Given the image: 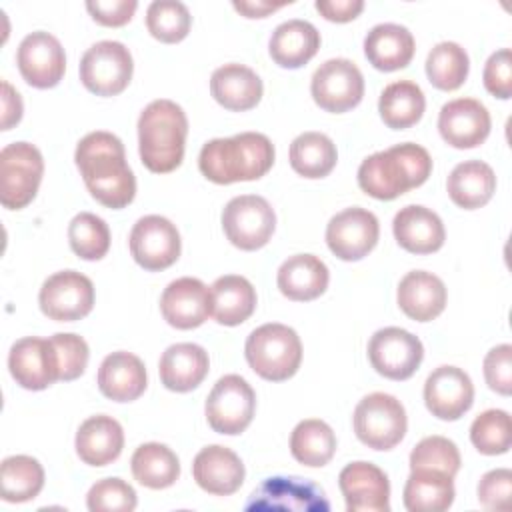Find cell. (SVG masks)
<instances>
[{
	"label": "cell",
	"instance_id": "54",
	"mask_svg": "<svg viewBox=\"0 0 512 512\" xmlns=\"http://www.w3.org/2000/svg\"><path fill=\"white\" fill-rule=\"evenodd\" d=\"M286 2H266V0H234L232 6L246 18H264L270 12L282 8Z\"/></svg>",
	"mask_w": 512,
	"mask_h": 512
},
{
	"label": "cell",
	"instance_id": "1",
	"mask_svg": "<svg viewBox=\"0 0 512 512\" xmlns=\"http://www.w3.org/2000/svg\"><path fill=\"white\" fill-rule=\"evenodd\" d=\"M82 180L102 206L120 210L136 196V178L126 162L124 144L112 132L86 134L74 152Z\"/></svg>",
	"mask_w": 512,
	"mask_h": 512
},
{
	"label": "cell",
	"instance_id": "3",
	"mask_svg": "<svg viewBox=\"0 0 512 512\" xmlns=\"http://www.w3.org/2000/svg\"><path fill=\"white\" fill-rule=\"evenodd\" d=\"M432 172V158L426 148L404 142L374 152L358 168V186L376 200H394L418 188Z\"/></svg>",
	"mask_w": 512,
	"mask_h": 512
},
{
	"label": "cell",
	"instance_id": "7",
	"mask_svg": "<svg viewBox=\"0 0 512 512\" xmlns=\"http://www.w3.org/2000/svg\"><path fill=\"white\" fill-rule=\"evenodd\" d=\"M44 160L30 142H12L0 152V202L8 210L28 206L40 186Z\"/></svg>",
	"mask_w": 512,
	"mask_h": 512
},
{
	"label": "cell",
	"instance_id": "5",
	"mask_svg": "<svg viewBox=\"0 0 512 512\" xmlns=\"http://www.w3.org/2000/svg\"><path fill=\"white\" fill-rule=\"evenodd\" d=\"M244 354L258 376L282 382L298 372L302 362V342L290 326L270 322L250 332Z\"/></svg>",
	"mask_w": 512,
	"mask_h": 512
},
{
	"label": "cell",
	"instance_id": "42",
	"mask_svg": "<svg viewBox=\"0 0 512 512\" xmlns=\"http://www.w3.org/2000/svg\"><path fill=\"white\" fill-rule=\"evenodd\" d=\"M148 32L166 44L184 40L192 26L190 10L178 0H154L146 10Z\"/></svg>",
	"mask_w": 512,
	"mask_h": 512
},
{
	"label": "cell",
	"instance_id": "34",
	"mask_svg": "<svg viewBox=\"0 0 512 512\" xmlns=\"http://www.w3.org/2000/svg\"><path fill=\"white\" fill-rule=\"evenodd\" d=\"M212 316L218 324L238 326L248 320L256 308V290L248 278L226 274L210 286Z\"/></svg>",
	"mask_w": 512,
	"mask_h": 512
},
{
	"label": "cell",
	"instance_id": "12",
	"mask_svg": "<svg viewBox=\"0 0 512 512\" xmlns=\"http://www.w3.org/2000/svg\"><path fill=\"white\" fill-rule=\"evenodd\" d=\"M368 358L372 368L390 380L410 378L424 358V346L412 332L388 326L372 334L368 342Z\"/></svg>",
	"mask_w": 512,
	"mask_h": 512
},
{
	"label": "cell",
	"instance_id": "51",
	"mask_svg": "<svg viewBox=\"0 0 512 512\" xmlns=\"http://www.w3.org/2000/svg\"><path fill=\"white\" fill-rule=\"evenodd\" d=\"M138 8L136 0H88L86 10L102 26H124Z\"/></svg>",
	"mask_w": 512,
	"mask_h": 512
},
{
	"label": "cell",
	"instance_id": "14",
	"mask_svg": "<svg viewBox=\"0 0 512 512\" xmlns=\"http://www.w3.org/2000/svg\"><path fill=\"white\" fill-rule=\"evenodd\" d=\"M130 254L144 270L158 272L172 266L180 256L178 228L164 216H142L130 230Z\"/></svg>",
	"mask_w": 512,
	"mask_h": 512
},
{
	"label": "cell",
	"instance_id": "2",
	"mask_svg": "<svg viewBox=\"0 0 512 512\" xmlns=\"http://www.w3.org/2000/svg\"><path fill=\"white\" fill-rule=\"evenodd\" d=\"M274 164V146L266 134L240 132L208 140L198 156L200 172L214 184L262 178Z\"/></svg>",
	"mask_w": 512,
	"mask_h": 512
},
{
	"label": "cell",
	"instance_id": "31",
	"mask_svg": "<svg viewBox=\"0 0 512 512\" xmlns=\"http://www.w3.org/2000/svg\"><path fill=\"white\" fill-rule=\"evenodd\" d=\"M320 48V32L308 20L292 18L278 24L270 36V56L282 68H300Z\"/></svg>",
	"mask_w": 512,
	"mask_h": 512
},
{
	"label": "cell",
	"instance_id": "33",
	"mask_svg": "<svg viewBox=\"0 0 512 512\" xmlns=\"http://www.w3.org/2000/svg\"><path fill=\"white\" fill-rule=\"evenodd\" d=\"M446 188L456 206L474 210L492 198L496 190V174L492 166L482 160H466L452 168Z\"/></svg>",
	"mask_w": 512,
	"mask_h": 512
},
{
	"label": "cell",
	"instance_id": "32",
	"mask_svg": "<svg viewBox=\"0 0 512 512\" xmlns=\"http://www.w3.org/2000/svg\"><path fill=\"white\" fill-rule=\"evenodd\" d=\"M364 54L382 72L400 70L414 56V36L406 26L394 22L376 24L364 38Z\"/></svg>",
	"mask_w": 512,
	"mask_h": 512
},
{
	"label": "cell",
	"instance_id": "11",
	"mask_svg": "<svg viewBox=\"0 0 512 512\" xmlns=\"http://www.w3.org/2000/svg\"><path fill=\"white\" fill-rule=\"evenodd\" d=\"M310 92L314 102L326 112H346L364 96V76L348 58H330L312 74Z\"/></svg>",
	"mask_w": 512,
	"mask_h": 512
},
{
	"label": "cell",
	"instance_id": "26",
	"mask_svg": "<svg viewBox=\"0 0 512 512\" xmlns=\"http://www.w3.org/2000/svg\"><path fill=\"white\" fill-rule=\"evenodd\" d=\"M210 368L208 352L192 342L168 346L160 356V380L172 392H190L202 384Z\"/></svg>",
	"mask_w": 512,
	"mask_h": 512
},
{
	"label": "cell",
	"instance_id": "39",
	"mask_svg": "<svg viewBox=\"0 0 512 512\" xmlns=\"http://www.w3.org/2000/svg\"><path fill=\"white\" fill-rule=\"evenodd\" d=\"M290 452L300 464L320 468L328 464L336 452V434L324 420H302L290 434Z\"/></svg>",
	"mask_w": 512,
	"mask_h": 512
},
{
	"label": "cell",
	"instance_id": "19",
	"mask_svg": "<svg viewBox=\"0 0 512 512\" xmlns=\"http://www.w3.org/2000/svg\"><path fill=\"white\" fill-rule=\"evenodd\" d=\"M424 402L432 416L458 420L474 402V384L462 368L438 366L424 382Z\"/></svg>",
	"mask_w": 512,
	"mask_h": 512
},
{
	"label": "cell",
	"instance_id": "17",
	"mask_svg": "<svg viewBox=\"0 0 512 512\" xmlns=\"http://www.w3.org/2000/svg\"><path fill=\"white\" fill-rule=\"evenodd\" d=\"M16 64L22 78L34 88L56 86L66 70V56L60 40L50 32L36 30L18 46Z\"/></svg>",
	"mask_w": 512,
	"mask_h": 512
},
{
	"label": "cell",
	"instance_id": "24",
	"mask_svg": "<svg viewBox=\"0 0 512 512\" xmlns=\"http://www.w3.org/2000/svg\"><path fill=\"white\" fill-rule=\"evenodd\" d=\"M396 242L412 254H432L442 248L446 232L440 216L420 204L400 208L392 222Z\"/></svg>",
	"mask_w": 512,
	"mask_h": 512
},
{
	"label": "cell",
	"instance_id": "18",
	"mask_svg": "<svg viewBox=\"0 0 512 512\" xmlns=\"http://www.w3.org/2000/svg\"><path fill=\"white\" fill-rule=\"evenodd\" d=\"M160 310L164 320L178 330L198 328L212 314L210 288L192 276L176 278L164 288Z\"/></svg>",
	"mask_w": 512,
	"mask_h": 512
},
{
	"label": "cell",
	"instance_id": "37",
	"mask_svg": "<svg viewBox=\"0 0 512 512\" xmlns=\"http://www.w3.org/2000/svg\"><path fill=\"white\" fill-rule=\"evenodd\" d=\"M130 468L134 478L152 490L172 486L180 476L178 456L160 442H146L132 454Z\"/></svg>",
	"mask_w": 512,
	"mask_h": 512
},
{
	"label": "cell",
	"instance_id": "23",
	"mask_svg": "<svg viewBox=\"0 0 512 512\" xmlns=\"http://www.w3.org/2000/svg\"><path fill=\"white\" fill-rule=\"evenodd\" d=\"M192 474L204 492L214 496H228L242 486L244 464L234 450L212 444L194 456Z\"/></svg>",
	"mask_w": 512,
	"mask_h": 512
},
{
	"label": "cell",
	"instance_id": "36",
	"mask_svg": "<svg viewBox=\"0 0 512 512\" xmlns=\"http://www.w3.org/2000/svg\"><path fill=\"white\" fill-rule=\"evenodd\" d=\"M426 108L422 88L412 80H398L388 84L378 100V112L388 128L404 130L414 126Z\"/></svg>",
	"mask_w": 512,
	"mask_h": 512
},
{
	"label": "cell",
	"instance_id": "8",
	"mask_svg": "<svg viewBox=\"0 0 512 512\" xmlns=\"http://www.w3.org/2000/svg\"><path fill=\"white\" fill-rule=\"evenodd\" d=\"M134 62L130 50L116 40L92 44L80 60V80L96 96L120 94L132 78Z\"/></svg>",
	"mask_w": 512,
	"mask_h": 512
},
{
	"label": "cell",
	"instance_id": "16",
	"mask_svg": "<svg viewBox=\"0 0 512 512\" xmlns=\"http://www.w3.org/2000/svg\"><path fill=\"white\" fill-rule=\"evenodd\" d=\"M378 218L366 208H346L330 218L326 226V244L330 252L346 262L364 258L378 242Z\"/></svg>",
	"mask_w": 512,
	"mask_h": 512
},
{
	"label": "cell",
	"instance_id": "49",
	"mask_svg": "<svg viewBox=\"0 0 512 512\" xmlns=\"http://www.w3.org/2000/svg\"><path fill=\"white\" fill-rule=\"evenodd\" d=\"M484 378L490 390L510 396L512 392V346H494L484 358Z\"/></svg>",
	"mask_w": 512,
	"mask_h": 512
},
{
	"label": "cell",
	"instance_id": "53",
	"mask_svg": "<svg viewBox=\"0 0 512 512\" xmlns=\"http://www.w3.org/2000/svg\"><path fill=\"white\" fill-rule=\"evenodd\" d=\"M22 98L10 82L2 80V130H10L22 118Z\"/></svg>",
	"mask_w": 512,
	"mask_h": 512
},
{
	"label": "cell",
	"instance_id": "48",
	"mask_svg": "<svg viewBox=\"0 0 512 512\" xmlns=\"http://www.w3.org/2000/svg\"><path fill=\"white\" fill-rule=\"evenodd\" d=\"M484 86L486 90L502 100L512 96V52L510 48H500L490 54L484 66Z\"/></svg>",
	"mask_w": 512,
	"mask_h": 512
},
{
	"label": "cell",
	"instance_id": "46",
	"mask_svg": "<svg viewBox=\"0 0 512 512\" xmlns=\"http://www.w3.org/2000/svg\"><path fill=\"white\" fill-rule=\"evenodd\" d=\"M54 350L56 368H58V380L70 382L84 374L88 364V344L82 336L72 332H58L48 338Z\"/></svg>",
	"mask_w": 512,
	"mask_h": 512
},
{
	"label": "cell",
	"instance_id": "30",
	"mask_svg": "<svg viewBox=\"0 0 512 512\" xmlns=\"http://www.w3.org/2000/svg\"><path fill=\"white\" fill-rule=\"evenodd\" d=\"M328 266L314 254H294L278 268V288L288 300L308 302L328 288Z\"/></svg>",
	"mask_w": 512,
	"mask_h": 512
},
{
	"label": "cell",
	"instance_id": "41",
	"mask_svg": "<svg viewBox=\"0 0 512 512\" xmlns=\"http://www.w3.org/2000/svg\"><path fill=\"white\" fill-rule=\"evenodd\" d=\"M470 70L466 50L456 42H438L426 58V76L438 90H456L464 84Z\"/></svg>",
	"mask_w": 512,
	"mask_h": 512
},
{
	"label": "cell",
	"instance_id": "45",
	"mask_svg": "<svg viewBox=\"0 0 512 512\" xmlns=\"http://www.w3.org/2000/svg\"><path fill=\"white\" fill-rule=\"evenodd\" d=\"M430 468L456 476L460 470V452L456 444L444 436H426L410 452V470Z\"/></svg>",
	"mask_w": 512,
	"mask_h": 512
},
{
	"label": "cell",
	"instance_id": "13",
	"mask_svg": "<svg viewBox=\"0 0 512 512\" xmlns=\"http://www.w3.org/2000/svg\"><path fill=\"white\" fill-rule=\"evenodd\" d=\"M38 302L50 320L74 322L90 314L94 306V284L76 270H62L44 280Z\"/></svg>",
	"mask_w": 512,
	"mask_h": 512
},
{
	"label": "cell",
	"instance_id": "27",
	"mask_svg": "<svg viewBox=\"0 0 512 512\" xmlns=\"http://www.w3.org/2000/svg\"><path fill=\"white\" fill-rule=\"evenodd\" d=\"M398 306L416 322L434 320L446 308V286L432 272L412 270L398 284Z\"/></svg>",
	"mask_w": 512,
	"mask_h": 512
},
{
	"label": "cell",
	"instance_id": "10",
	"mask_svg": "<svg viewBox=\"0 0 512 512\" xmlns=\"http://www.w3.org/2000/svg\"><path fill=\"white\" fill-rule=\"evenodd\" d=\"M256 410L252 386L238 374L222 376L206 398V420L218 434H240L248 428Z\"/></svg>",
	"mask_w": 512,
	"mask_h": 512
},
{
	"label": "cell",
	"instance_id": "50",
	"mask_svg": "<svg viewBox=\"0 0 512 512\" xmlns=\"http://www.w3.org/2000/svg\"><path fill=\"white\" fill-rule=\"evenodd\" d=\"M512 472L496 468L486 472L478 482V500L488 510H506L510 506Z\"/></svg>",
	"mask_w": 512,
	"mask_h": 512
},
{
	"label": "cell",
	"instance_id": "38",
	"mask_svg": "<svg viewBox=\"0 0 512 512\" xmlns=\"http://www.w3.org/2000/svg\"><path fill=\"white\" fill-rule=\"evenodd\" d=\"M338 160L336 144L322 132H302L290 144V166L304 178L328 176Z\"/></svg>",
	"mask_w": 512,
	"mask_h": 512
},
{
	"label": "cell",
	"instance_id": "21",
	"mask_svg": "<svg viewBox=\"0 0 512 512\" xmlns=\"http://www.w3.org/2000/svg\"><path fill=\"white\" fill-rule=\"evenodd\" d=\"M490 126V112L476 98L450 100L438 114L440 136L454 148L480 146L488 138Z\"/></svg>",
	"mask_w": 512,
	"mask_h": 512
},
{
	"label": "cell",
	"instance_id": "25",
	"mask_svg": "<svg viewBox=\"0 0 512 512\" xmlns=\"http://www.w3.org/2000/svg\"><path fill=\"white\" fill-rule=\"evenodd\" d=\"M98 388L114 402H132L146 390L144 362L132 352H112L98 368Z\"/></svg>",
	"mask_w": 512,
	"mask_h": 512
},
{
	"label": "cell",
	"instance_id": "29",
	"mask_svg": "<svg viewBox=\"0 0 512 512\" xmlns=\"http://www.w3.org/2000/svg\"><path fill=\"white\" fill-rule=\"evenodd\" d=\"M122 448L124 430L112 416H90L76 432V454L84 464L106 466L120 456Z\"/></svg>",
	"mask_w": 512,
	"mask_h": 512
},
{
	"label": "cell",
	"instance_id": "40",
	"mask_svg": "<svg viewBox=\"0 0 512 512\" xmlns=\"http://www.w3.org/2000/svg\"><path fill=\"white\" fill-rule=\"evenodd\" d=\"M44 486L42 464L26 454L8 456L0 466V488L6 502H28L40 494Z\"/></svg>",
	"mask_w": 512,
	"mask_h": 512
},
{
	"label": "cell",
	"instance_id": "44",
	"mask_svg": "<svg viewBox=\"0 0 512 512\" xmlns=\"http://www.w3.org/2000/svg\"><path fill=\"white\" fill-rule=\"evenodd\" d=\"M470 440L478 452L486 456L504 454L512 444V422L506 410H486L474 418L470 426Z\"/></svg>",
	"mask_w": 512,
	"mask_h": 512
},
{
	"label": "cell",
	"instance_id": "43",
	"mask_svg": "<svg viewBox=\"0 0 512 512\" xmlns=\"http://www.w3.org/2000/svg\"><path fill=\"white\" fill-rule=\"evenodd\" d=\"M68 242L76 256L84 260H100L110 248V228L100 216L80 212L68 224Z\"/></svg>",
	"mask_w": 512,
	"mask_h": 512
},
{
	"label": "cell",
	"instance_id": "20",
	"mask_svg": "<svg viewBox=\"0 0 512 512\" xmlns=\"http://www.w3.org/2000/svg\"><path fill=\"white\" fill-rule=\"evenodd\" d=\"M338 486L350 512H388L390 482L372 462H352L342 468Z\"/></svg>",
	"mask_w": 512,
	"mask_h": 512
},
{
	"label": "cell",
	"instance_id": "15",
	"mask_svg": "<svg viewBox=\"0 0 512 512\" xmlns=\"http://www.w3.org/2000/svg\"><path fill=\"white\" fill-rule=\"evenodd\" d=\"M248 512L292 510V512H328L330 504L324 490L314 482L294 476L266 478L250 496Z\"/></svg>",
	"mask_w": 512,
	"mask_h": 512
},
{
	"label": "cell",
	"instance_id": "4",
	"mask_svg": "<svg viewBox=\"0 0 512 512\" xmlns=\"http://www.w3.org/2000/svg\"><path fill=\"white\" fill-rule=\"evenodd\" d=\"M188 118L166 98L152 100L138 118V150L142 164L156 174L176 170L184 158Z\"/></svg>",
	"mask_w": 512,
	"mask_h": 512
},
{
	"label": "cell",
	"instance_id": "22",
	"mask_svg": "<svg viewBox=\"0 0 512 512\" xmlns=\"http://www.w3.org/2000/svg\"><path fill=\"white\" fill-rule=\"evenodd\" d=\"M8 368L16 384L26 390H44L58 380L52 344L38 336H26L12 344Z\"/></svg>",
	"mask_w": 512,
	"mask_h": 512
},
{
	"label": "cell",
	"instance_id": "28",
	"mask_svg": "<svg viewBox=\"0 0 512 512\" xmlns=\"http://www.w3.org/2000/svg\"><path fill=\"white\" fill-rule=\"evenodd\" d=\"M260 76L244 64H224L210 76V92L214 100L232 112H244L254 108L262 98Z\"/></svg>",
	"mask_w": 512,
	"mask_h": 512
},
{
	"label": "cell",
	"instance_id": "6",
	"mask_svg": "<svg viewBox=\"0 0 512 512\" xmlns=\"http://www.w3.org/2000/svg\"><path fill=\"white\" fill-rule=\"evenodd\" d=\"M354 432L372 450H390L406 434L408 418L402 402L384 392L364 396L354 408Z\"/></svg>",
	"mask_w": 512,
	"mask_h": 512
},
{
	"label": "cell",
	"instance_id": "35",
	"mask_svg": "<svg viewBox=\"0 0 512 512\" xmlns=\"http://www.w3.org/2000/svg\"><path fill=\"white\" fill-rule=\"evenodd\" d=\"M454 482L452 476L430 470L416 468L404 484V506L410 512H442L454 502Z\"/></svg>",
	"mask_w": 512,
	"mask_h": 512
},
{
	"label": "cell",
	"instance_id": "52",
	"mask_svg": "<svg viewBox=\"0 0 512 512\" xmlns=\"http://www.w3.org/2000/svg\"><path fill=\"white\" fill-rule=\"evenodd\" d=\"M316 10L330 22H350L362 10V0H316Z\"/></svg>",
	"mask_w": 512,
	"mask_h": 512
},
{
	"label": "cell",
	"instance_id": "9",
	"mask_svg": "<svg viewBox=\"0 0 512 512\" xmlns=\"http://www.w3.org/2000/svg\"><path fill=\"white\" fill-rule=\"evenodd\" d=\"M226 238L240 250H258L268 244L276 228V214L270 202L256 194L232 198L222 210Z\"/></svg>",
	"mask_w": 512,
	"mask_h": 512
},
{
	"label": "cell",
	"instance_id": "47",
	"mask_svg": "<svg viewBox=\"0 0 512 512\" xmlns=\"http://www.w3.org/2000/svg\"><path fill=\"white\" fill-rule=\"evenodd\" d=\"M86 504L92 512H132L138 500L128 482L120 478H104L88 490Z\"/></svg>",
	"mask_w": 512,
	"mask_h": 512
}]
</instances>
